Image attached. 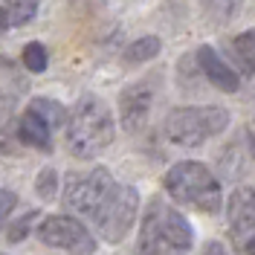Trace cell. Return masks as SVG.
Listing matches in <instances>:
<instances>
[{"label":"cell","mask_w":255,"mask_h":255,"mask_svg":"<svg viewBox=\"0 0 255 255\" xmlns=\"http://www.w3.org/2000/svg\"><path fill=\"white\" fill-rule=\"evenodd\" d=\"M229 49H232V58H235V64L247 76H255V29H247L241 35H235Z\"/></svg>","instance_id":"cell-12"},{"label":"cell","mask_w":255,"mask_h":255,"mask_svg":"<svg viewBox=\"0 0 255 255\" xmlns=\"http://www.w3.org/2000/svg\"><path fill=\"white\" fill-rule=\"evenodd\" d=\"M229 125V113L218 108V105H206V108H177L168 113L165 119V136L174 145L183 148H197L206 139L218 136L221 130Z\"/></svg>","instance_id":"cell-4"},{"label":"cell","mask_w":255,"mask_h":255,"mask_svg":"<svg viewBox=\"0 0 255 255\" xmlns=\"http://www.w3.org/2000/svg\"><path fill=\"white\" fill-rule=\"evenodd\" d=\"M35 235L44 241V244H49V247L67 250V253H73V255H90L96 250V244L87 235V229L76 218H67V215L47 218V221L38 226Z\"/></svg>","instance_id":"cell-6"},{"label":"cell","mask_w":255,"mask_h":255,"mask_svg":"<svg viewBox=\"0 0 255 255\" xmlns=\"http://www.w3.org/2000/svg\"><path fill=\"white\" fill-rule=\"evenodd\" d=\"M136 203H139L136 189H130V186H116L111 203H108L105 212L96 218L99 232H102L108 241H113V244H116V241H122L128 235V229H130V223H133Z\"/></svg>","instance_id":"cell-7"},{"label":"cell","mask_w":255,"mask_h":255,"mask_svg":"<svg viewBox=\"0 0 255 255\" xmlns=\"http://www.w3.org/2000/svg\"><path fill=\"white\" fill-rule=\"evenodd\" d=\"M116 186L119 183L111 177L108 168H93L87 174H70L64 180V200L70 209L84 212L96 221L105 212V206L111 203Z\"/></svg>","instance_id":"cell-5"},{"label":"cell","mask_w":255,"mask_h":255,"mask_svg":"<svg viewBox=\"0 0 255 255\" xmlns=\"http://www.w3.org/2000/svg\"><path fill=\"white\" fill-rule=\"evenodd\" d=\"M159 49H162V41H159L157 35H142L133 44H128V49L122 52V61L125 64H145V61H151V58H157Z\"/></svg>","instance_id":"cell-13"},{"label":"cell","mask_w":255,"mask_h":255,"mask_svg":"<svg viewBox=\"0 0 255 255\" xmlns=\"http://www.w3.org/2000/svg\"><path fill=\"white\" fill-rule=\"evenodd\" d=\"M15 206H17V194H15V191L0 189V221H3V218H6Z\"/></svg>","instance_id":"cell-20"},{"label":"cell","mask_w":255,"mask_h":255,"mask_svg":"<svg viewBox=\"0 0 255 255\" xmlns=\"http://www.w3.org/2000/svg\"><path fill=\"white\" fill-rule=\"evenodd\" d=\"M197 67H200V73L206 76L209 84L218 87V90H223V93H235L241 87L238 73L223 61L221 55L215 52V47H209V44H203V47L197 49Z\"/></svg>","instance_id":"cell-9"},{"label":"cell","mask_w":255,"mask_h":255,"mask_svg":"<svg viewBox=\"0 0 255 255\" xmlns=\"http://www.w3.org/2000/svg\"><path fill=\"white\" fill-rule=\"evenodd\" d=\"M165 189L168 194L180 200V203H189V206L200 209L206 215H215L221 212L223 206V194H221V183L215 180V174L209 171L203 162H177L168 168L165 174Z\"/></svg>","instance_id":"cell-3"},{"label":"cell","mask_w":255,"mask_h":255,"mask_svg":"<svg viewBox=\"0 0 255 255\" xmlns=\"http://www.w3.org/2000/svg\"><path fill=\"white\" fill-rule=\"evenodd\" d=\"M55 189H58V174L52 171V168H44L38 180H35V191H38V197L41 200H52L55 197Z\"/></svg>","instance_id":"cell-17"},{"label":"cell","mask_w":255,"mask_h":255,"mask_svg":"<svg viewBox=\"0 0 255 255\" xmlns=\"http://www.w3.org/2000/svg\"><path fill=\"white\" fill-rule=\"evenodd\" d=\"M20 58H23V67H26L29 73H44V70H47V61H49L47 47H44V44H38V41L26 44Z\"/></svg>","instance_id":"cell-16"},{"label":"cell","mask_w":255,"mask_h":255,"mask_svg":"<svg viewBox=\"0 0 255 255\" xmlns=\"http://www.w3.org/2000/svg\"><path fill=\"white\" fill-rule=\"evenodd\" d=\"M229 223L235 235H244L255 226V189H238L229 197Z\"/></svg>","instance_id":"cell-11"},{"label":"cell","mask_w":255,"mask_h":255,"mask_svg":"<svg viewBox=\"0 0 255 255\" xmlns=\"http://www.w3.org/2000/svg\"><path fill=\"white\" fill-rule=\"evenodd\" d=\"M29 108L38 113V116H44L52 128H64V122L70 119V116L64 113L61 105H58V102H52V99H32Z\"/></svg>","instance_id":"cell-15"},{"label":"cell","mask_w":255,"mask_h":255,"mask_svg":"<svg viewBox=\"0 0 255 255\" xmlns=\"http://www.w3.org/2000/svg\"><path fill=\"white\" fill-rule=\"evenodd\" d=\"M151 102H154L151 81H136V84L122 90V96H119V119H122V128L128 133H136V130L145 128L148 113H151Z\"/></svg>","instance_id":"cell-8"},{"label":"cell","mask_w":255,"mask_h":255,"mask_svg":"<svg viewBox=\"0 0 255 255\" xmlns=\"http://www.w3.org/2000/svg\"><path fill=\"white\" fill-rule=\"evenodd\" d=\"M3 9L12 26H26L38 12V0H3Z\"/></svg>","instance_id":"cell-14"},{"label":"cell","mask_w":255,"mask_h":255,"mask_svg":"<svg viewBox=\"0 0 255 255\" xmlns=\"http://www.w3.org/2000/svg\"><path fill=\"white\" fill-rule=\"evenodd\" d=\"M32 221H35V212H29V215H26L23 221L15 223V226L9 229V241H12V244H17V241L26 238V229H29V223H32Z\"/></svg>","instance_id":"cell-18"},{"label":"cell","mask_w":255,"mask_h":255,"mask_svg":"<svg viewBox=\"0 0 255 255\" xmlns=\"http://www.w3.org/2000/svg\"><path fill=\"white\" fill-rule=\"evenodd\" d=\"M241 0H206V6L212 9V12H218L221 17H229L232 15V9L238 6Z\"/></svg>","instance_id":"cell-19"},{"label":"cell","mask_w":255,"mask_h":255,"mask_svg":"<svg viewBox=\"0 0 255 255\" xmlns=\"http://www.w3.org/2000/svg\"><path fill=\"white\" fill-rule=\"evenodd\" d=\"M113 142V116L111 108L99 96H81L67 119V148L73 157H99Z\"/></svg>","instance_id":"cell-1"},{"label":"cell","mask_w":255,"mask_h":255,"mask_svg":"<svg viewBox=\"0 0 255 255\" xmlns=\"http://www.w3.org/2000/svg\"><path fill=\"white\" fill-rule=\"evenodd\" d=\"M191 241H194L191 223L174 206L154 197L142 218L139 255H183L191 250Z\"/></svg>","instance_id":"cell-2"},{"label":"cell","mask_w":255,"mask_h":255,"mask_svg":"<svg viewBox=\"0 0 255 255\" xmlns=\"http://www.w3.org/2000/svg\"><path fill=\"white\" fill-rule=\"evenodd\" d=\"M6 29H12V23H9V15H6V9L0 6V32H6Z\"/></svg>","instance_id":"cell-21"},{"label":"cell","mask_w":255,"mask_h":255,"mask_svg":"<svg viewBox=\"0 0 255 255\" xmlns=\"http://www.w3.org/2000/svg\"><path fill=\"white\" fill-rule=\"evenodd\" d=\"M90 3H105V0H90Z\"/></svg>","instance_id":"cell-24"},{"label":"cell","mask_w":255,"mask_h":255,"mask_svg":"<svg viewBox=\"0 0 255 255\" xmlns=\"http://www.w3.org/2000/svg\"><path fill=\"white\" fill-rule=\"evenodd\" d=\"M250 142H253V151H255V139H253V136H250Z\"/></svg>","instance_id":"cell-23"},{"label":"cell","mask_w":255,"mask_h":255,"mask_svg":"<svg viewBox=\"0 0 255 255\" xmlns=\"http://www.w3.org/2000/svg\"><path fill=\"white\" fill-rule=\"evenodd\" d=\"M52 130L55 128L44 116H38L32 108H26V113L17 119V139L29 148H38V151H52Z\"/></svg>","instance_id":"cell-10"},{"label":"cell","mask_w":255,"mask_h":255,"mask_svg":"<svg viewBox=\"0 0 255 255\" xmlns=\"http://www.w3.org/2000/svg\"><path fill=\"white\" fill-rule=\"evenodd\" d=\"M247 255H255V235L250 238V244H247Z\"/></svg>","instance_id":"cell-22"}]
</instances>
